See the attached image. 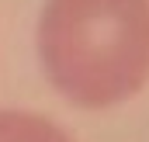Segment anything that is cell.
<instances>
[{"mask_svg":"<svg viewBox=\"0 0 149 142\" xmlns=\"http://www.w3.org/2000/svg\"><path fill=\"white\" fill-rule=\"evenodd\" d=\"M35 45L45 80L70 104H125L149 83V0H45Z\"/></svg>","mask_w":149,"mask_h":142,"instance_id":"1","label":"cell"},{"mask_svg":"<svg viewBox=\"0 0 149 142\" xmlns=\"http://www.w3.org/2000/svg\"><path fill=\"white\" fill-rule=\"evenodd\" d=\"M0 142H76L52 118L24 111V107H0Z\"/></svg>","mask_w":149,"mask_h":142,"instance_id":"2","label":"cell"}]
</instances>
